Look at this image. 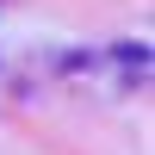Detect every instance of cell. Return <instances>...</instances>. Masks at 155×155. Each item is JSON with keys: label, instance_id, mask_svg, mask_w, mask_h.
Masks as SVG:
<instances>
[{"label": "cell", "instance_id": "obj_1", "mask_svg": "<svg viewBox=\"0 0 155 155\" xmlns=\"http://www.w3.org/2000/svg\"><path fill=\"white\" fill-rule=\"evenodd\" d=\"M112 56H118L124 68H137V74L149 68V44H118V50H112Z\"/></svg>", "mask_w": 155, "mask_h": 155}]
</instances>
